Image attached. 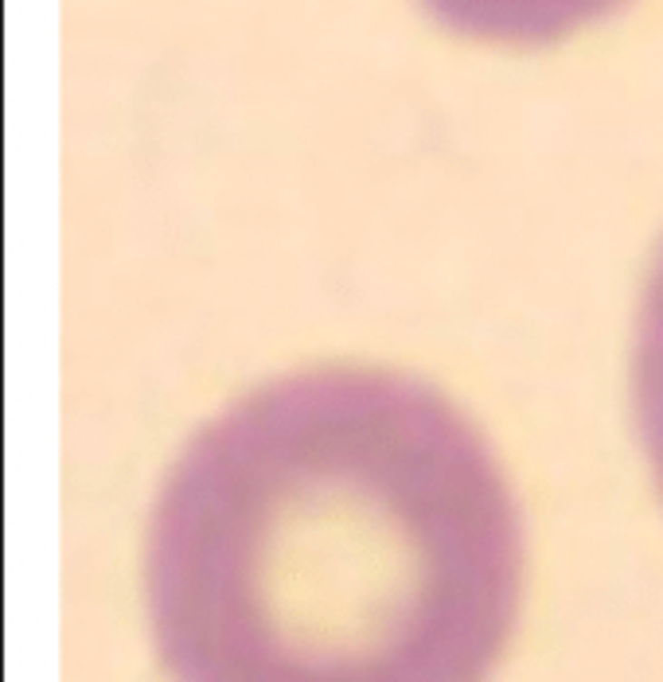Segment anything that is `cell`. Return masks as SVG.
<instances>
[{
  "instance_id": "6da1fadb",
  "label": "cell",
  "mask_w": 663,
  "mask_h": 682,
  "mask_svg": "<svg viewBox=\"0 0 663 682\" xmlns=\"http://www.w3.org/2000/svg\"><path fill=\"white\" fill-rule=\"evenodd\" d=\"M519 561L507 483L445 398L312 371L191 441L145 581L176 682H484Z\"/></svg>"
},
{
  "instance_id": "7a4b0ae2",
  "label": "cell",
  "mask_w": 663,
  "mask_h": 682,
  "mask_svg": "<svg viewBox=\"0 0 663 682\" xmlns=\"http://www.w3.org/2000/svg\"><path fill=\"white\" fill-rule=\"evenodd\" d=\"M425 5L457 32L531 44L574 32L578 24L605 16L620 0H425Z\"/></svg>"
},
{
  "instance_id": "3957f363",
  "label": "cell",
  "mask_w": 663,
  "mask_h": 682,
  "mask_svg": "<svg viewBox=\"0 0 663 682\" xmlns=\"http://www.w3.org/2000/svg\"><path fill=\"white\" fill-rule=\"evenodd\" d=\"M636 422L648 449V461L663 492V250L656 258L652 281H648L640 324H636Z\"/></svg>"
}]
</instances>
